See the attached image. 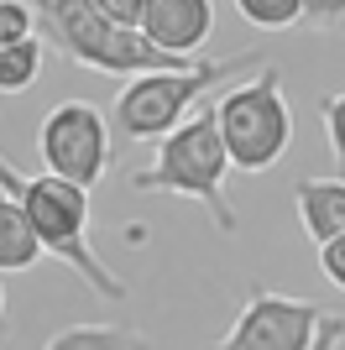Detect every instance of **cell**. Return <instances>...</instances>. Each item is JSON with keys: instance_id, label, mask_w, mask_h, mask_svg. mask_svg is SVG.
Wrapping results in <instances>:
<instances>
[{"instance_id": "1", "label": "cell", "mask_w": 345, "mask_h": 350, "mask_svg": "<svg viewBox=\"0 0 345 350\" xmlns=\"http://www.w3.org/2000/svg\"><path fill=\"white\" fill-rule=\"evenodd\" d=\"M0 189L21 204V215L31 219V230H37V241H42L47 256L68 262L73 272H84V278L94 282V293L110 298V304L126 298V282L115 278L110 267L94 256V246H89V189H84V183L58 178V173L21 178L11 162L0 157Z\"/></svg>"}, {"instance_id": "2", "label": "cell", "mask_w": 345, "mask_h": 350, "mask_svg": "<svg viewBox=\"0 0 345 350\" xmlns=\"http://www.w3.org/2000/svg\"><path fill=\"white\" fill-rule=\"evenodd\" d=\"M37 16L47 21V37L63 58L100 73H157V68H194L199 53H168L142 27H120L94 0H37Z\"/></svg>"}, {"instance_id": "3", "label": "cell", "mask_w": 345, "mask_h": 350, "mask_svg": "<svg viewBox=\"0 0 345 350\" xmlns=\"http://www.w3.org/2000/svg\"><path fill=\"white\" fill-rule=\"evenodd\" d=\"M225 173H230V152L220 136L215 110L172 126L168 136H157V157L131 173L136 193H188L209 209V219L220 225V235H235V209L225 204Z\"/></svg>"}, {"instance_id": "4", "label": "cell", "mask_w": 345, "mask_h": 350, "mask_svg": "<svg viewBox=\"0 0 345 350\" xmlns=\"http://www.w3.org/2000/svg\"><path fill=\"white\" fill-rule=\"evenodd\" d=\"M257 68V53H235V58H204L194 68H157V73H131V84L115 94V131L126 142H157L178 120L188 116V105L204 89H215L220 79Z\"/></svg>"}, {"instance_id": "5", "label": "cell", "mask_w": 345, "mask_h": 350, "mask_svg": "<svg viewBox=\"0 0 345 350\" xmlns=\"http://www.w3.org/2000/svg\"><path fill=\"white\" fill-rule=\"evenodd\" d=\"M215 120H220V136H225L230 167L267 173L288 152V142H293V116H288V105H283V79H277V68L261 63V73L251 84L230 89L225 100L215 105Z\"/></svg>"}, {"instance_id": "6", "label": "cell", "mask_w": 345, "mask_h": 350, "mask_svg": "<svg viewBox=\"0 0 345 350\" xmlns=\"http://www.w3.org/2000/svg\"><path fill=\"white\" fill-rule=\"evenodd\" d=\"M37 157H42V173L73 178L94 189L105 178V162H110V131H105V116L89 100H63L42 116V131H37Z\"/></svg>"}, {"instance_id": "7", "label": "cell", "mask_w": 345, "mask_h": 350, "mask_svg": "<svg viewBox=\"0 0 345 350\" xmlns=\"http://www.w3.org/2000/svg\"><path fill=\"white\" fill-rule=\"evenodd\" d=\"M319 308L283 293H257L241 308V319L225 329V350H314Z\"/></svg>"}, {"instance_id": "8", "label": "cell", "mask_w": 345, "mask_h": 350, "mask_svg": "<svg viewBox=\"0 0 345 350\" xmlns=\"http://www.w3.org/2000/svg\"><path fill=\"white\" fill-rule=\"evenodd\" d=\"M215 27L209 0H146L142 5V31L168 53H199Z\"/></svg>"}, {"instance_id": "9", "label": "cell", "mask_w": 345, "mask_h": 350, "mask_svg": "<svg viewBox=\"0 0 345 350\" xmlns=\"http://www.w3.org/2000/svg\"><path fill=\"white\" fill-rule=\"evenodd\" d=\"M293 204H298L303 230L314 235V246L330 241L345 230V178H303L293 189Z\"/></svg>"}, {"instance_id": "10", "label": "cell", "mask_w": 345, "mask_h": 350, "mask_svg": "<svg viewBox=\"0 0 345 350\" xmlns=\"http://www.w3.org/2000/svg\"><path fill=\"white\" fill-rule=\"evenodd\" d=\"M37 256H42V241L31 230V219L0 189V272H27V267H37Z\"/></svg>"}, {"instance_id": "11", "label": "cell", "mask_w": 345, "mask_h": 350, "mask_svg": "<svg viewBox=\"0 0 345 350\" xmlns=\"http://www.w3.org/2000/svg\"><path fill=\"white\" fill-rule=\"evenodd\" d=\"M37 73H42V37L37 31L0 47V94H27L37 84Z\"/></svg>"}, {"instance_id": "12", "label": "cell", "mask_w": 345, "mask_h": 350, "mask_svg": "<svg viewBox=\"0 0 345 350\" xmlns=\"http://www.w3.org/2000/svg\"><path fill=\"white\" fill-rule=\"evenodd\" d=\"M146 340L131 329H105V324H84V329H63L53 335V350H142Z\"/></svg>"}, {"instance_id": "13", "label": "cell", "mask_w": 345, "mask_h": 350, "mask_svg": "<svg viewBox=\"0 0 345 350\" xmlns=\"http://www.w3.org/2000/svg\"><path fill=\"white\" fill-rule=\"evenodd\" d=\"M235 11L257 31H288L303 21V0H235Z\"/></svg>"}, {"instance_id": "14", "label": "cell", "mask_w": 345, "mask_h": 350, "mask_svg": "<svg viewBox=\"0 0 345 350\" xmlns=\"http://www.w3.org/2000/svg\"><path fill=\"white\" fill-rule=\"evenodd\" d=\"M319 116H324V136H330V152L340 162V178H345V89L340 94H324L319 100Z\"/></svg>"}, {"instance_id": "15", "label": "cell", "mask_w": 345, "mask_h": 350, "mask_svg": "<svg viewBox=\"0 0 345 350\" xmlns=\"http://www.w3.org/2000/svg\"><path fill=\"white\" fill-rule=\"evenodd\" d=\"M31 37V5L27 0H0V47Z\"/></svg>"}, {"instance_id": "16", "label": "cell", "mask_w": 345, "mask_h": 350, "mask_svg": "<svg viewBox=\"0 0 345 350\" xmlns=\"http://www.w3.org/2000/svg\"><path fill=\"white\" fill-rule=\"evenodd\" d=\"M319 272H324L335 288H345V230L330 235V241H319Z\"/></svg>"}, {"instance_id": "17", "label": "cell", "mask_w": 345, "mask_h": 350, "mask_svg": "<svg viewBox=\"0 0 345 350\" xmlns=\"http://www.w3.org/2000/svg\"><path fill=\"white\" fill-rule=\"evenodd\" d=\"M303 21H314V27H345V0H303Z\"/></svg>"}, {"instance_id": "18", "label": "cell", "mask_w": 345, "mask_h": 350, "mask_svg": "<svg viewBox=\"0 0 345 350\" xmlns=\"http://www.w3.org/2000/svg\"><path fill=\"white\" fill-rule=\"evenodd\" d=\"M110 21H120V27H142V5L146 0H94Z\"/></svg>"}, {"instance_id": "19", "label": "cell", "mask_w": 345, "mask_h": 350, "mask_svg": "<svg viewBox=\"0 0 345 350\" xmlns=\"http://www.w3.org/2000/svg\"><path fill=\"white\" fill-rule=\"evenodd\" d=\"M340 340H345V319H340V314H319L314 350H324V345H340Z\"/></svg>"}, {"instance_id": "20", "label": "cell", "mask_w": 345, "mask_h": 350, "mask_svg": "<svg viewBox=\"0 0 345 350\" xmlns=\"http://www.w3.org/2000/svg\"><path fill=\"white\" fill-rule=\"evenodd\" d=\"M0 308H5V293H0Z\"/></svg>"}]
</instances>
